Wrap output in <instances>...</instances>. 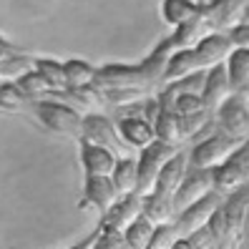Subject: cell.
<instances>
[{"mask_svg": "<svg viewBox=\"0 0 249 249\" xmlns=\"http://www.w3.org/2000/svg\"><path fill=\"white\" fill-rule=\"evenodd\" d=\"M227 161H229L231 166H237V169L244 174V177L249 179V139H247V141H244V146H239V149L234 151Z\"/></svg>", "mask_w": 249, "mask_h": 249, "instance_id": "35", "label": "cell"}, {"mask_svg": "<svg viewBox=\"0 0 249 249\" xmlns=\"http://www.w3.org/2000/svg\"><path fill=\"white\" fill-rule=\"evenodd\" d=\"M224 212V222H227V231L229 239L234 244V249L239 247L242 234H244V222H247V212H249V181L242 184L239 189H234L227 204H222Z\"/></svg>", "mask_w": 249, "mask_h": 249, "instance_id": "9", "label": "cell"}, {"mask_svg": "<svg viewBox=\"0 0 249 249\" xmlns=\"http://www.w3.org/2000/svg\"><path fill=\"white\" fill-rule=\"evenodd\" d=\"M63 101L68 108H86V111H93V108H101L106 104L104 101V93L93 86H78V89H68L63 91Z\"/></svg>", "mask_w": 249, "mask_h": 249, "instance_id": "19", "label": "cell"}, {"mask_svg": "<svg viewBox=\"0 0 249 249\" xmlns=\"http://www.w3.org/2000/svg\"><path fill=\"white\" fill-rule=\"evenodd\" d=\"M181 149L179 146H171V143H164V141H151L149 146H143V154L139 159V181H136V194L139 196H149L154 192V184L159 179L161 169L164 164L177 156Z\"/></svg>", "mask_w": 249, "mask_h": 249, "instance_id": "1", "label": "cell"}, {"mask_svg": "<svg viewBox=\"0 0 249 249\" xmlns=\"http://www.w3.org/2000/svg\"><path fill=\"white\" fill-rule=\"evenodd\" d=\"M186 242H189V247H192V249H216L214 237H212V231H209L207 227H201V229H196L194 234H189Z\"/></svg>", "mask_w": 249, "mask_h": 249, "instance_id": "34", "label": "cell"}, {"mask_svg": "<svg viewBox=\"0 0 249 249\" xmlns=\"http://www.w3.org/2000/svg\"><path fill=\"white\" fill-rule=\"evenodd\" d=\"M81 141L104 146V149H108L116 159H128L131 156V146L121 141L116 126L101 113H89L83 119V136H81Z\"/></svg>", "mask_w": 249, "mask_h": 249, "instance_id": "4", "label": "cell"}, {"mask_svg": "<svg viewBox=\"0 0 249 249\" xmlns=\"http://www.w3.org/2000/svg\"><path fill=\"white\" fill-rule=\"evenodd\" d=\"M227 76H229V86L231 91H242L249 86V51L234 48L229 53V63H227Z\"/></svg>", "mask_w": 249, "mask_h": 249, "instance_id": "20", "label": "cell"}, {"mask_svg": "<svg viewBox=\"0 0 249 249\" xmlns=\"http://www.w3.org/2000/svg\"><path fill=\"white\" fill-rule=\"evenodd\" d=\"M219 113V124L224 128V136L234 141H247L249 139V104L247 96L234 93L229 96L222 106L216 108Z\"/></svg>", "mask_w": 249, "mask_h": 249, "instance_id": "5", "label": "cell"}, {"mask_svg": "<svg viewBox=\"0 0 249 249\" xmlns=\"http://www.w3.org/2000/svg\"><path fill=\"white\" fill-rule=\"evenodd\" d=\"M81 161H83L86 177H111V171H113L119 159L108 149H104V146L81 141Z\"/></svg>", "mask_w": 249, "mask_h": 249, "instance_id": "14", "label": "cell"}, {"mask_svg": "<svg viewBox=\"0 0 249 249\" xmlns=\"http://www.w3.org/2000/svg\"><path fill=\"white\" fill-rule=\"evenodd\" d=\"M111 181H113V189L119 196H126V194H136V181H139V161L134 159H119L116 166L111 171Z\"/></svg>", "mask_w": 249, "mask_h": 249, "instance_id": "17", "label": "cell"}, {"mask_svg": "<svg viewBox=\"0 0 249 249\" xmlns=\"http://www.w3.org/2000/svg\"><path fill=\"white\" fill-rule=\"evenodd\" d=\"M186 166H189V156H186L184 151H179L177 156H171L166 164H164V169H161V174H159V179H156V184H154V192H151V194L171 201L174 192H177L179 184L184 181Z\"/></svg>", "mask_w": 249, "mask_h": 249, "instance_id": "12", "label": "cell"}, {"mask_svg": "<svg viewBox=\"0 0 249 249\" xmlns=\"http://www.w3.org/2000/svg\"><path fill=\"white\" fill-rule=\"evenodd\" d=\"M141 209H143V196H139V194L119 196L116 204L104 214V219H101V229L124 231L136 216H141Z\"/></svg>", "mask_w": 249, "mask_h": 249, "instance_id": "11", "label": "cell"}, {"mask_svg": "<svg viewBox=\"0 0 249 249\" xmlns=\"http://www.w3.org/2000/svg\"><path fill=\"white\" fill-rule=\"evenodd\" d=\"M91 86L98 89L101 93L104 91H119V89H139V91H146V93L154 91V86L143 76L141 66H106V68L93 73Z\"/></svg>", "mask_w": 249, "mask_h": 249, "instance_id": "3", "label": "cell"}, {"mask_svg": "<svg viewBox=\"0 0 249 249\" xmlns=\"http://www.w3.org/2000/svg\"><path fill=\"white\" fill-rule=\"evenodd\" d=\"M33 113L40 119L43 126H48L55 134H63L71 139L83 136V116L78 111L68 108L66 104H58V101H36Z\"/></svg>", "mask_w": 249, "mask_h": 249, "instance_id": "2", "label": "cell"}, {"mask_svg": "<svg viewBox=\"0 0 249 249\" xmlns=\"http://www.w3.org/2000/svg\"><path fill=\"white\" fill-rule=\"evenodd\" d=\"M201 108H207V106H204V101H201L199 93H184V96H179L177 101H174V113H179V116L196 113Z\"/></svg>", "mask_w": 249, "mask_h": 249, "instance_id": "33", "label": "cell"}, {"mask_svg": "<svg viewBox=\"0 0 249 249\" xmlns=\"http://www.w3.org/2000/svg\"><path fill=\"white\" fill-rule=\"evenodd\" d=\"M194 71H199L194 51L192 48H189V51H177V53L169 58V63L164 68V76H161V83L181 81V78H186L189 73H194Z\"/></svg>", "mask_w": 249, "mask_h": 249, "instance_id": "18", "label": "cell"}, {"mask_svg": "<svg viewBox=\"0 0 249 249\" xmlns=\"http://www.w3.org/2000/svg\"><path fill=\"white\" fill-rule=\"evenodd\" d=\"M229 40H231L234 48L249 51V23H242V25L234 28V31L229 33Z\"/></svg>", "mask_w": 249, "mask_h": 249, "instance_id": "36", "label": "cell"}, {"mask_svg": "<svg viewBox=\"0 0 249 249\" xmlns=\"http://www.w3.org/2000/svg\"><path fill=\"white\" fill-rule=\"evenodd\" d=\"M212 121V111L209 108H201L196 113H189V116H179V126H181V134L186 136H194L199 134L201 128H207V124Z\"/></svg>", "mask_w": 249, "mask_h": 249, "instance_id": "29", "label": "cell"}, {"mask_svg": "<svg viewBox=\"0 0 249 249\" xmlns=\"http://www.w3.org/2000/svg\"><path fill=\"white\" fill-rule=\"evenodd\" d=\"M171 249H192V247H189V242H186V239H181V237H179L177 242L171 244Z\"/></svg>", "mask_w": 249, "mask_h": 249, "instance_id": "38", "label": "cell"}, {"mask_svg": "<svg viewBox=\"0 0 249 249\" xmlns=\"http://www.w3.org/2000/svg\"><path fill=\"white\" fill-rule=\"evenodd\" d=\"M219 207H222V194L209 192L204 199L194 201L192 207H186V209L179 214V219L174 222V229H177V234H179L181 239H186L189 234H194L196 229L207 227V222L212 219V214H214Z\"/></svg>", "mask_w": 249, "mask_h": 249, "instance_id": "6", "label": "cell"}, {"mask_svg": "<svg viewBox=\"0 0 249 249\" xmlns=\"http://www.w3.org/2000/svg\"><path fill=\"white\" fill-rule=\"evenodd\" d=\"M239 146H242V141H234L229 136H212L207 141H201L192 151L189 164L194 169H216L219 164H224Z\"/></svg>", "mask_w": 249, "mask_h": 249, "instance_id": "8", "label": "cell"}, {"mask_svg": "<svg viewBox=\"0 0 249 249\" xmlns=\"http://www.w3.org/2000/svg\"><path fill=\"white\" fill-rule=\"evenodd\" d=\"M63 73H66L68 89H78V86H91L96 68L89 66L86 61H68L63 63Z\"/></svg>", "mask_w": 249, "mask_h": 249, "instance_id": "26", "label": "cell"}, {"mask_svg": "<svg viewBox=\"0 0 249 249\" xmlns=\"http://www.w3.org/2000/svg\"><path fill=\"white\" fill-rule=\"evenodd\" d=\"M16 86L23 91V96H25L28 101H31V98H38V96H46V93L51 91V86L46 83V78H43L40 73H36V71L20 76V78L16 81Z\"/></svg>", "mask_w": 249, "mask_h": 249, "instance_id": "27", "label": "cell"}, {"mask_svg": "<svg viewBox=\"0 0 249 249\" xmlns=\"http://www.w3.org/2000/svg\"><path fill=\"white\" fill-rule=\"evenodd\" d=\"M231 96V86L227 76V66H214L212 73L207 76V83L201 89V101L209 111H216L224 101Z\"/></svg>", "mask_w": 249, "mask_h": 249, "instance_id": "15", "label": "cell"}, {"mask_svg": "<svg viewBox=\"0 0 249 249\" xmlns=\"http://www.w3.org/2000/svg\"><path fill=\"white\" fill-rule=\"evenodd\" d=\"M209 192H212V169H192L189 174H184V181L171 196L174 214H181L186 207L204 199Z\"/></svg>", "mask_w": 249, "mask_h": 249, "instance_id": "7", "label": "cell"}, {"mask_svg": "<svg viewBox=\"0 0 249 249\" xmlns=\"http://www.w3.org/2000/svg\"><path fill=\"white\" fill-rule=\"evenodd\" d=\"M141 214L149 219L151 224H169L171 222V216H174V207H171V201L169 199H161L156 194H149V196H143V209Z\"/></svg>", "mask_w": 249, "mask_h": 249, "instance_id": "24", "label": "cell"}, {"mask_svg": "<svg viewBox=\"0 0 249 249\" xmlns=\"http://www.w3.org/2000/svg\"><path fill=\"white\" fill-rule=\"evenodd\" d=\"M177 239H179V234H177V229H174V224H159L154 229L146 249H171V244Z\"/></svg>", "mask_w": 249, "mask_h": 249, "instance_id": "31", "label": "cell"}, {"mask_svg": "<svg viewBox=\"0 0 249 249\" xmlns=\"http://www.w3.org/2000/svg\"><path fill=\"white\" fill-rule=\"evenodd\" d=\"M119 136L124 143L134 146V149H143V146H149L151 141H156V134H154V126L141 119V116H128V119H121L119 124Z\"/></svg>", "mask_w": 249, "mask_h": 249, "instance_id": "16", "label": "cell"}, {"mask_svg": "<svg viewBox=\"0 0 249 249\" xmlns=\"http://www.w3.org/2000/svg\"><path fill=\"white\" fill-rule=\"evenodd\" d=\"M91 249H126V242H124V231L101 229Z\"/></svg>", "mask_w": 249, "mask_h": 249, "instance_id": "32", "label": "cell"}, {"mask_svg": "<svg viewBox=\"0 0 249 249\" xmlns=\"http://www.w3.org/2000/svg\"><path fill=\"white\" fill-rule=\"evenodd\" d=\"M31 66H33V58H23V55H10L8 61L0 63V76L3 78H20L25 73H31Z\"/></svg>", "mask_w": 249, "mask_h": 249, "instance_id": "30", "label": "cell"}, {"mask_svg": "<svg viewBox=\"0 0 249 249\" xmlns=\"http://www.w3.org/2000/svg\"><path fill=\"white\" fill-rule=\"evenodd\" d=\"M116 199H119V194H116V189H113V181L111 177H86V196H83V204L81 207H93L98 209L101 214H106Z\"/></svg>", "mask_w": 249, "mask_h": 249, "instance_id": "13", "label": "cell"}, {"mask_svg": "<svg viewBox=\"0 0 249 249\" xmlns=\"http://www.w3.org/2000/svg\"><path fill=\"white\" fill-rule=\"evenodd\" d=\"M36 73H40L46 83L51 86V91H68V81H66V73H63V63H55V61H46V58H36L33 61Z\"/></svg>", "mask_w": 249, "mask_h": 249, "instance_id": "25", "label": "cell"}, {"mask_svg": "<svg viewBox=\"0 0 249 249\" xmlns=\"http://www.w3.org/2000/svg\"><path fill=\"white\" fill-rule=\"evenodd\" d=\"M154 134H156L159 141H164V143L181 146L184 134H181V126H179V113H174V111H159L156 124H154Z\"/></svg>", "mask_w": 249, "mask_h": 249, "instance_id": "21", "label": "cell"}, {"mask_svg": "<svg viewBox=\"0 0 249 249\" xmlns=\"http://www.w3.org/2000/svg\"><path fill=\"white\" fill-rule=\"evenodd\" d=\"M96 237H98V231H96V234H91V237L86 239V242H81V244H76V247H71V249H91V247H93V242H96Z\"/></svg>", "mask_w": 249, "mask_h": 249, "instance_id": "37", "label": "cell"}, {"mask_svg": "<svg viewBox=\"0 0 249 249\" xmlns=\"http://www.w3.org/2000/svg\"><path fill=\"white\" fill-rule=\"evenodd\" d=\"M28 106V98L16 83H0V108L8 111H23Z\"/></svg>", "mask_w": 249, "mask_h": 249, "instance_id": "28", "label": "cell"}, {"mask_svg": "<svg viewBox=\"0 0 249 249\" xmlns=\"http://www.w3.org/2000/svg\"><path fill=\"white\" fill-rule=\"evenodd\" d=\"M194 55H196V66L199 71H207V68H214V66H222L229 53L234 51L229 36L224 33H212V36H204L196 46L192 48Z\"/></svg>", "mask_w": 249, "mask_h": 249, "instance_id": "10", "label": "cell"}, {"mask_svg": "<svg viewBox=\"0 0 249 249\" xmlns=\"http://www.w3.org/2000/svg\"><path fill=\"white\" fill-rule=\"evenodd\" d=\"M156 224H151L143 214L136 216L126 229H124V242H126V249H146L149 247V239L154 234Z\"/></svg>", "mask_w": 249, "mask_h": 249, "instance_id": "22", "label": "cell"}, {"mask_svg": "<svg viewBox=\"0 0 249 249\" xmlns=\"http://www.w3.org/2000/svg\"><path fill=\"white\" fill-rule=\"evenodd\" d=\"M8 58H10V51L3 46V43H0V63H3V61H8Z\"/></svg>", "mask_w": 249, "mask_h": 249, "instance_id": "39", "label": "cell"}, {"mask_svg": "<svg viewBox=\"0 0 249 249\" xmlns=\"http://www.w3.org/2000/svg\"><path fill=\"white\" fill-rule=\"evenodd\" d=\"M199 13V5L194 0H164V5H161V16H164L166 23L171 25H184L189 23L194 16Z\"/></svg>", "mask_w": 249, "mask_h": 249, "instance_id": "23", "label": "cell"}]
</instances>
